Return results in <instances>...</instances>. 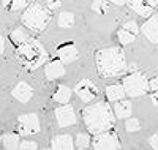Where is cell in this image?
<instances>
[{"mask_svg": "<svg viewBox=\"0 0 158 150\" xmlns=\"http://www.w3.org/2000/svg\"><path fill=\"white\" fill-rule=\"evenodd\" d=\"M122 87L125 90L127 97L138 98V97H142V95H146L149 92V79L141 71H135V73L123 77Z\"/></svg>", "mask_w": 158, "mask_h": 150, "instance_id": "obj_5", "label": "cell"}, {"mask_svg": "<svg viewBox=\"0 0 158 150\" xmlns=\"http://www.w3.org/2000/svg\"><path fill=\"white\" fill-rule=\"evenodd\" d=\"M104 93H106V100L108 101H114V103L120 101V100H123L127 97L122 84H111V85H108L106 90H104Z\"/></svg>", "mask_w": 158, "mask_h": 150, "instance_id": "obj_17", "label": "cell"}, {"mask_svg": "<svg viewBox=\"0 0 158 150\" xmlns=\"http://www.w3.org/2000/svg\"><path fill=\"white\" fill-rule=\"evenodd\" d=\"M141 32L150 43H158V15H152L142 24Z\"/></svg>", "mask_w": 158, "mask_h": 150, "instance_id": "obj_11", "label": "cell"}, {"mask_svg": "<svg viewBox=\"0 0 158 150\" xmlns=\"http://www.w3.org/2000/svg\"><path fill=\"white\" fill-rule=\"evenodd\" d=\"M125 130H127L128 133H136V131H139V130H141V122H139L138 119H135V117L127 119V122H125Z\"/></svg>", "mask_w": 158, "mask_h": 150, "instance_id": "obj_26", "label": "cell"}, {"mask_svg": "<svg viewBox=\"0 0 158 150\" xmlns=\"http://www.w3.org/2000/svg\"><path fill=\"white\" fill-rule=\"evenodd\" d=\"M117 40L120 41L122 46H128V44H131V43L135 41V35L127 32V30H123V29H120V30L117 32Z\"/></svg>", "mask_w": 158, "mask_h": 150, "instance_id": "obj_23", "label": "cell"}, {"mask_svg": "<svg viewBox=\"0 0 158 150\" xmlns=\"http://www.w3.org/2000/svg\"><path fill=\"white\" fill-rule=\"evenodd\" d=\"M150 98H152V103L155 106H158V92H152L150 93Z\"/></svg>", "mask_w": 158, "mask_h": 150, "instance_id": "obj_32", "label": "cell"}, {"mask_svg": "<svg viewBox=\"0 0 158 150\" xmlns=\"http://www.w3.org/2000/svg\"><path fill=\"white\" fill-rule=\"evenodd\" d=\"M21 144V136L18 133H6L2 136V145L5 150H18Z\"/></svg>", "mask_w": 158, "mask_h": 150, "instance_id": "obj_19", "label": "cell"}, {"mask_svg": "<svg viewBox=\"0 0 158 150\" xmlns=\"http://www.w3.org/2000/svg\"><path fill=\"white\" fill-rule=\"evenodd\" d=\"M149 92L150 93L152 92H158V76H155V77H152L149 81Z\"/></svg>", "mask_w": 158, "mask_h": 150, "instance_id": "obj_30", "label": "cell"}, {"mask_svg": "<svg viewBox=\"0 0 158 150\" xmlns=\"http://www.w3.org/2000/svg\"><path fill=\"white\" fill-rule=\"evenodd\" d=\"M92 147L94 150H120V139L112 131H104L100 134H95L92 139Z\"/></svg>", "mask_w": 158, "mask_h": 150, "instance_id": "obj_6", "label": "cell"}, {"mask_svg": "<svg viewBox=\"0 0 158 150\" xmlns=\"http://www.w3.org/2000/svg\"><path fill=\"white\" fill-rule=\"evenodd\" d=\"M123 30H127V32H130V33H133V35H138L139 27H138V24H136L135 21H128V22L123 24Z\"/></svg>", "mask_w": 158, "mask_h": 150, "instance_id": "obj_27", "label": "cell"}, {"mask_svg": "<svg viewBox=\"0 0 158 150\" xmlns=\"http://www.w3.org/2000/svg\"><path fill=\"white\" fill-rule=\"evenodd\" d=\"M41 150H51V148H41Z\"/></svg>", "mask_w": 158, "mask_h": 150, "instance_id": "obj_36", "label": "cell"}, {"mask_svg": "<svg viewBox=\"0 0 158 150\" xmlns=\"http://www.w3.org/2000/svg\"><path fill=\"white\" fill-rule=\"evenodd\" d=\"M40 131V120L36 114H24L18 117V134L32 136Z\"/></svg>", "mask_w": 158, "mask_h": 150, "instance_id": "obj_7", "label": "cell"}, {"mask_svg": "<svg viewBox=\"0 0 158 150\" xmlns=\"http://www.w3.org/2000/svg\"><path fill=\"white\" fill-rule=\"evenodd\" d=\"M97 70L103 77H118L127 73V59L122 48L112 46L100 49L95 56Z\"/></svg>", "mask_w": 158, "mask_h": 150, "instance_id": "obj_2", "label": "cell"}, {"mask_svg": "<svg viewBox=\"0 0 158 150\" xmlns=\"http://www.w3.org/2000/svg\"><path fill=\"white\" fill-rule=\"evenodd\" d=\"M3 51H5V38L0 36V54H2Z\"/></svg>", "mask_w": 158, "mask_h": 150, "instance_id": "obj_34", "label": "cell"}, {"mask_svg": "<svg viewBox=\"0 0 158 150\" xmlns=\"http://www.w3.org/2000/svg\"><path fill=\"white\" fill-rule=\"evenodd\" d=\"M52 19V15L51 11L41 5V3H30L27 8H25V11L22 13V24L27 27V29H30L32 32H43L46 30V27L49 25Z\"/></svg>", "mask_w": 158, "mask_h": 150, "instance_id": "obj_4", "label": "cell"}, {"mask_svg": "<svg viewBox=\"0 0 158 150\" xmlns=\"http://www.w3.org/2000/svg\"><path fill=\"white\" fill-rule=\"evenodd\" d=\"M18 150H38V144L35 141H22Z\"/></svg>", "mask_w": 158, "mask_h": 150, "instance_id": "obj_28", "label": "cell"}, {"mask_svg": "<svg viewBox=\"0 0 158 150\" xmlns=\"http://www.w3.org/2000/svg\"><path fill=\"white\" fill-rule=\"evenodd\" d=\"M149 145L153 148V150H158V133L152 134L149 138Z\"/></svg>", "mask_w": 158, "mask_h": 150, "instance_id": "obj_31", "label": "cell"}, {"mask_svg": "<svg viewBox=\"0 0 158 150\" xmlns=\"http://www.w3.org/2000/svg\"><path fill=\"white\" fill-rule=\"evenodd\" d=\"M128 6L142 18H150L158 6V0H128Z\"/></svg>", "mask_w": 158, "mask_h": 150, "instance_id": "obj_10", "label": "cell"}, {"mask_svg": "<svg viewBox=\"0 0 158 150\" xmlns=\"http://www.w3.org/2000/svg\"><path fill=\"white\" fill-rule=\"evenodd\" d=\"M2 136H3V134H2V133H0V145H2Z\"/></svg>", "mask_w": 158, "mask_h": 150, "instance_id": "obj_35", "label": "cell"}, {"mask_svg": "<svg viewBox=\"0 0 158 150\" xmlns=\"http://www.w3.org/2000/svg\"><path fill=\"white\" fill-rule=\"evenodd\" d=\"M57 57L62 63H71L79 59V51L74 44H63L57 49Z\"/></svg>", "mask_w": 158, "mask_h": 150, "instance_id": "obj_12", "label": "cell"}, {"mask_svg": "<svg viewBox=\"0 0 158 150\" xmlns=\"http://www.w3.org/2000/svg\"><path fill=\"white\" fill-rule=\"evenodd\" d=\"M2 5L10 11H19L27 8L30 5V0H2Z\"/></svg>", "mask_w": 158, "mask_h": 150, "instance_id": "obj_20", "label": "cell"}, {"mask_svg": "<svg viewBox=\"0 0 158 150\" xmlns=\"http://www.w3.org/2000/svg\"><path fill=\"white\" fill-rule=\"evenodd\" d=\"M44 74L49 81H56L59 77H63L65 76V65L56 59V60H51L49 63H46L44 66Z\"/></svg>", "mask_w": 158, "mask_h": 150, "instance_id": "obj_13", "label": "cell"}, {"mask_svg": "<svg viewBox=\"0 0 158 150\" xmlns=\"http://www.w3.org/2000/svg\"><path fill=\"white\" fill-rule=\"evenodd\" d=\"M29 38H30V36H29V33L25 32L24 29H16V30H13V32H11V35H10L11 43L15 44L16 48H18V46H21V44H24Z\"/></svg>", "mask_w": 158, "mask_h": 150, "instance_id": "obj_21", "label": "cell"}, {"mask_svg": "<svg viewBox=\"0 0 158 150\" xmlns=\"http://www.w3.org/2000/svg\"><path fill=\"white\" fill-rule=\"evenodd\" d=\"M112 112L117 119H130L133 114V103L130 100H120L114 104Z\"/></svg>", "mask_w": 158, "mask_h": 150, "instance_id": "obj_16", "label": "cell"}, {"mask_svg": "<svg viewBox=\"0 0 158 150\" xmlns=\"http://www.w3.org/2000/svg\"><path fill=\"white\" fill-rule=\"evenodd\" d=\"M44 2H46V8H48L49 11L59 10V8L62 6V0H44Z\"/></svg>", "mask_w": 158, "mask_h": 150, "instance_id": "obj_29", "label": "cell"}, {"mask_svg": "<svg viewBox=\"0 0 158 150\" xmlns=\"http://www.w3.org/2000/svg\"><path fill=\"white\" fill-rule=\"evenodd\" d=\"M74 92L82 100V103H89L98 97V89L90 79H82L81 82H77L74 87Z\"/></svg>", "mask_w": 158, "mask_h": 150, "instance_id": "obj_9", "label": "cell"}, {"mask_svg": "<svg viewBox=\"0 0 158 150\" xmlns=\"http://www.w3.org/2000/svg\"><path fill=\"white\" fill-rule=\"evenodd\" d=\"M92 10L98 15H106L109 13V5H108V0H94L92 3Z\"/></svg>", "mask_w": 158, "mask_h": 150, "instance_id": "obj_25", "label": "cell"}, {"mask_svg": "<svg viewBox=\"0 0 158 150\" xmlns=\"http://www.w3.org/2000/svg\"><path fill=\"white\" fill-rule=\"evenodd\" d=\"M52 100H54L56 103L59 104H70V100H71V89L67 87V85H59L54 97H52Z\"/></svg>", "mask_w": 158, "mask_h": 150, "instance_id": "obj_18", "label": "cell"}, {"mask_svg": "<svg viewBox=\"0 0 158 150\" xmlns=\"http://www.w3.org/2000/svg\"><path fill=\"white\" fill-rule=\"evenodd\" d=\"M92 144V139L87 133H79L74 139V145L79 148H89V145Z\"/></svg>", "mask_w": 158, "mask_h": 150, "instance_id": "obj_24", "label": "cell"}, {"mask_svg": "<svg viewBox=\"0 0 158 150\" xmlns=\"http://www.w3.org/2000/svg\"><path fill=\"white\" fill-rule=\"evenodd\" d=\"M74 25V15L73 13H67L63 11L59 15V27L62 29H70V27Z\"/></svg>", "mask_w": 158, "mask_h": 150, "instance_id": "obj_22", "label": "cell"}, {"mask_svg": "<svg viewBox=\"0 0 158 150\" xmlns=\"http://www.w3.org/2000/svg\"><path fill=\"white\" fill-rule=\"evenodd\" d=\"M16 59L25 70H36L48 60V52L40 41L29 38L24 44L16 48Z\"/></svg>", "mask_w": 158, "mask_h": 150, "instance_id": "obj_3", "label": "cell"}, {"mask_svg": "<svg viewBox=\"0 0 158 150\" xmlns=\"http://www.w3.org/2000/svg\"><path fill=\"white\" fill-rule=\"evenodd\" d=\"M82 120L90 134H100L104 131H111L115 125V115L111 106L106 101H97L82 109Z\"/></svg>", "mask_w": 158, "mask_h": 150, "instance_id": "obj_1", "label": "cell"}, {"mask_svg": "<svg viewBox=\"0 0 158 150\" xmlns=\"http://www.w3.org/2000/svg\"><path fill=\"white\" fill-rule=\"evenodd\" d=\"M11 95L15 97L19 103H29L33 97V90L27 82H19L15 89H13Z\"/></svg>", "mask_w": 158, "mask_h": 150, "instance_id": "obj_15", "label": "cell"}, {"mask_svg": "<svg viewBox=\"0 0 158 150\" xmlns=\"http://www.w3.org/2000/svg\"><path fill=\"white\" fill-rule=\"evenodd\" d=\"M54 115H56V120H57V125L60 128H65V127H73L76 123V112L71 104H60L56 111H54Z\"/></svg>", "mask_w": 158, "mask_h": 150, "instance_id": "obj_8", "label": "cell"}, {"mask_svg": "<svg viewBox=\"0 0 158 150\" xmlns=\"http://www.w3.org/2000/svg\"><path fill=\"white\" fill-rule=\"evenodd\" d=\"M108 2H112L114 5H125L128 3V0H108Z\"/></svg>", "mask_w": 158, "mask_h": 150, "instance_id": "obj_33", "label": "cell"}, {"mask_svg": "<svg viewBox=\"0 0 158 150\" xmlns=\"http://www.w3.org/2000/svg\"><path fill=\"white\" fill-rule=\"evenodd\" d=\"M79 150H87V148H79Z\"/></svg>", "mask_w": 158, "mask_h": 150, "instance_id": "obj_37", "label": "cell"}, {"mask_svg": "<svg viewBox=\"0 0 158 150\" xmlns=\"http://www.w3.org/2000/svg\"><path fill=\"white\" fill-rule=\"evenodd\" d=\"M51 150H74V141L70 134L54 136L51 141Z\"/></svg>", "mask_w": 158, "mask_h": 150, "instance_id": "obj_14", "label": "cell"}]
</instances>
